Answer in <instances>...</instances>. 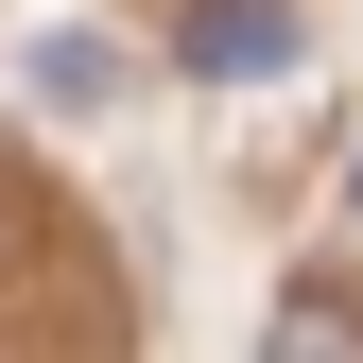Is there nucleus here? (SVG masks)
Returning <instances> with one entry per match:
<instances>
[{
    "mask_svg": "<svg viewBox=\"0 0 363 363\" xmlns=\"http://www.w3.org/2000/svg\"><path fill=\"white\" fill-rule=\"evenodd\" d=\"M259 363H363V311H346V294H277Z\"/></svg>",
    "mask_w": 363,
    "mask_h": 363,
    "instance_id": "obj_2",
    "label": "nucleus"
},
{
    "mask_svg": "<svg viewBox=\"0 0 363 363\" xmlns=\"http://www.w3.org/2000/svg\"><path fill=\"white\" fill-rule=\"evenodd\" d=\"M346 208H363V156H346Z\"/></svg>",
    "mask_w": 363,
    "mask_h": 363,
    "instance_id": "obj_4",
    "label": "nucleus"
},
{
    "mask_svg": "<svg viewBox=\"0 0 363 363\" xmlns=\"http://www.w3.org/2000/svg\"><path fill=\"white\" fill-rule=\"evenodd\" d=\"M173 69L191 86H277L294 69V0H191L173 18Z\"/></svg>",
    "mask_w": 363,
    "mask_h": 363,
    "instance_id": "obj_1",
    "label": "nucleus"
},
{
    "mask_svg": "<svg viewBox=\"0 0 363 363\" xmlns=\"http://www.w3.org/2000/svg\"><path fill=\"white\" fill-rule=\"evenodd\" d=\"M104 86H121L104 35H52V52H35V104H104Z\"/></svg>",
    "mask_w": 363,
    "mask_h": 363,
    "instance_id": "obj_3",
    "label": "nucleus"
}]
</instances>
